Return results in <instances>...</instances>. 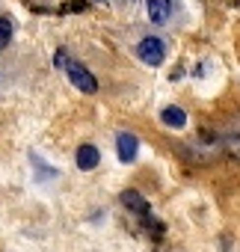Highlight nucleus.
Returning a JSON list of instances; mask_svg holds the SVG:
<instances>
[{
  "label": "nucleus",
  "instance_id": "8",
  "mask_svg": "<svg viewBox=\"0 0 240 252\" xmlns=\"http://www.w3.org/2000/svg\"><path fill=\"white\" fill-rule=\"evenodd\" d=\"M160 122L166 125V128H184V125H187V113L181 107H163L160 110Z\"/></svg>",
  "mask_w": 240,
  "mask_h": 252
},
{
  "label": "nucleus",
  "instance_id": "5",
  "mask_svg": "<svg viewBox=\"0 0 240 252\" xmlns=\"http://www.w3.org/2000/svg\"><path fill=\"white\" fill-rule=\"evenodd\" d=\"M137 152H140V137L137 134L122 131V134L116 137V155H119V160H122V163H131L137 158Z\"/></svg>",
  "mask_w": 240,
  "mask_h": 252
},
{
  "label": "nucleus",
  "instance_id": "2",
  "mask_svg": "<svg viewBox=\"0 0 240 252\" xmlns=\"http://www.w3.org/2000/svg\"><path fill=\"white\" fill-rule=\"evenodd\" d=\"M62 68H65L68 80H71L80 92H86V95H95V92H98V80L92 77V71H89L86 65H80V63H74V60H68V57H65Z\"/></svg>",
  "mask_w": 240,
  "mask_h": 252
},
{
  "label": "nucleus",
  "instance_id": "1",
  "mask_svg": "<svg viewBox=\"0 0 240 252\" xmlns=\"http://www.w3.org/2000/svg\"><path fill=\"white\" fill-rule=\"evenodd\" d=\"M213 143L231 158L240 163V113L234 116H225L216 128H213Z\"/></svg>",
  "mask_w": 240,
  "mask_h": 252
},
{
  "label": "nucleus",
  "instance_id": "9",
  "mask_svg": "<svg viewBox=\"0 0 240 252\" xmlns=\"http://www.w3.org/2000/svg\"><path fill=\"white\" fill-rule=\"evenodd\" d=\"M12 39V21L9 18H0V51H3Z\"/></svg>",
  "mask_w": 240,
  "mask_h": 252
},
{
  "label": "nucleus",
  "instance_id": "7",
  "mask_svg": "<svg viewBox=\"0 0 240 252\" xmlns=\"http://www.w3.org/2000/svg\"><path fill=\"white\" fill-rule=\"evenodd\" d=\"M74 160H77V166H80L83 172H89V169H95V166H98L101 152H98L95 146H89V143H86V146H80V149H77V158H74Z\"/></svg>",
  "mask_w": 240,
  "mask_h": 252
},
{
  "label": "nucleus",
  "instance_id": "6",
  "mask_svg": "<svg viewBox=\"0 0 240 252\" xmlns=\"http://www.w3.org/2000/svg\"><path fill=\"white\" fill-rule=\"evenodd\" d=\"M146 12H149L151 24H166V18L172 12V0H146Z\"/></svg>",
  "mask_w": 240,
  "mask_h": 252
},
{
  "label": "nucleus",
  "instance_id": "4",
  "mask_svg": "<svg viewBox=\"0 0 240 252\" xmlns=\"http://www.w3.org/2000/svg\"><path fill=\"white\" fill-rule=\"evenodd\" d=\"M122 205L128 208V211H134L140 220H146V222H154V214H151V205L137 193V190H125L122 193Z\"/></svg>",
  "mask_w": 240,
  "mask_h": 252
},
{
  "label": "nucleus",
  "instance_id": "3",
  "mask_svg": "<svg viewBox=\"0 0 240 252\" xmlns=\"http://www.w3.org/2000/svg\"><path fill=\"white\" fill-rule=\"evenodd\" d=\"M137 57L146 65H163V60H166V42L157 39V36H146L137 45Z\"/></svg>",
  "mask_w": 240,
  "mask_h": 252
}]
</instances>
